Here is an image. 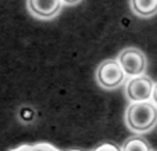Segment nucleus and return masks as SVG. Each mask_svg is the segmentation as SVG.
I'll list each match as a JSON object with an SVG mask.
<instances>
[{
  "label": "nucleus",
  "instance_id": "nucleus-6",
  "mask_svg": "<svg viewBox=\"0 0 157 151\" xmlns=\"http://www.w3.org/2000/svg\"><path fill=\"white\" fill-rule=\"evenodd\" d=\"M130 6L139 17H153L157 13V0H130Z\"/></svg>",
  "mask_w": 157,
  "mask_h": 151
},
{
  "label": "nucleus",
  "instance_id": "nucleus-9",
  "mask_svg": "<svg viewBox=\"0 0 157 151\" xmlns=\"http://www.w3.org/2000/svg\"><path fill=\"white\" fill-rule=\"evenodd\" d=\"M94 151H121V149H119L116 144L105 143V144H101L99 147H97Z\"/></svg>",
  "mask_w": 157,
  "mask_h": 151
},
{
  "label": "nucleus",
  "instance_id": "nucleus-7",
  "mask_svg": "<svg viewBox=\"0 0 157 151\" xmlns=\"http://www.w3.org/2000/svg\"><path fill=\"white\" fill-rule=\"evenodd\" d=\"M121 151H152V149L145 139L134 136L124 141V144L121 146Z\"/></svg>",
  "mask_w": 157,
  "mask_h": 151
},
{
  "label": "nucleus",
  "instance_id": "nucleus-13",
  "mask_svg": "<svg viewBox=\"0 0 157 151\" xmlns=\"http://www.w3.org/2000/svg\"><path fill=\"white\" fill-rule=\"evenodd\" d=\"M152 151H155V150H152Z\"/></svg>",
  "mask_w": 157,
  "mask_h": 151
},
{
  "label": "nucleus",
  "instance_id": "nucleus-10",
  "mask_svg": "<svg viewBox=\"0 0 157 151\" xmlns=\"http://www.w3.org/2000/svg\"><path fill=\"white\" fill-rule=\"evenodd\" d=\"M152 101L155 103L157 105V82L155 83V86H153V93H152Z\"/></svg>",
  "mask_w": 157,
  "mask_h": 151
},
{
  "label": "nucleus",
  "instance_id": "nucleus-5",
  "mask_svg": "<svg viewBox=\"0 0 157 151\" xmlns=\"http://www.w3.org/2000/svg\"><path fill=\"white\" fill-rule=\"evenodd\" d=\"M28 11L39 19H52L61 13L62 0H26Z\"/></svg>",
  "mask_w": 157,
  "mask_h": 151
},
{
  "label": "nucleus",
  "instance_id": "nucleus-3",
  "mask_svg": "<svg viewBox=\"0 0 157 151\" xmlns=\"http://www.w3.org/2000/svg\"><path fill=\"white\" fill-rule=\"evenodd\" d=\"M117 61L128 78L144 75L147 68V58L138 47H125L117 55Z\"/></svg>",
  "mask_w": 157,
  "mask_h": 151
},
{
  "label": "nucleus",
  "instance_id": "nucleus-11",
  "mask_svg": "<svg viewBox=\"0 0 157 151\" xmlns=\"http://www.w3.org/2000/svg\"><path fill=\"white\" fill-rule=\"evenodd\" d=\"M62 2H63V4H66V6H75V4H78L81 0H62Z\"/></svg>",
  "mask_w": 157,
  "mask_h": 151
},
{
  "label": "nucleus",
  "instance_id": "nucleus-4",
  "mask_svg": "<svg viewBox=\"0 0 157 151\" xmlns=\"http://www.w3.org/2000/svg\"><path fill=\"white\" fill-rule=\"evenodd\" d=\"M153 86L155 82L147 75H138L127 80L125 85V96L131 103L134 101H146L152 100Z\"/></svg>",
  "mask_w": 157,
  "mask_h": 151
},
{
  "label": "nucleus",
  "instance_id": "nucleus-8",
  "mask_svg": "<svg viewBox=\"0 0 157 151\" xmlns=\"http://www.w3.org/2000/svg\"><path fill=\"white\" fill-rule=\"evenodd\" d=\"M10 151H62L54 147L50 143H36V144H22V146L13 149Z\"/></svg>",
  "mask_w": 157,
  "mask_h": 151
},
{
  "label": "nucleus",
  "instance_id": "nucleus-2",
  "mask_svg": "<svg viewBox=\"0 0 157 151\" xmlns=\"http://www.w3.org/2000/svg\"><path fill=\"white\" fill-rule=\"evenodd\" d=\"M97 82L99 83L101 88L112 90V89H116L119 86H121L125 82V72L121 68L120 63L117 61V58H109L105 60L98 65L97 68Z\"/></svg>",
  "mask_w": 157,
  "mask_h": 151
},
{
  "label": "nucleus",
  "instance_id": "nucleus-12",
  "mask_svg": "<svg viewBox=\"0 0 157 151\" xmlns=\"http://www.w3.org/2000/svg\"><path fill=\"white\" fill-rule=\"evenodd\" d=\"M71 151H80V150H71Z\"/></svg>",
  "mask_w": 157,
  "mask_h": 151
},
{
  "label": "nucleus",
  "instance_id": "nucleus-1",
  "mask_svg": "<svg viewBox=\"0 0 157 151\" xmlns=\"http://www.w3.org/2000/svg\"><path fill=\"white\" fill-rule=\"evenodd\" d=\"M125 124L135 133L152 130L157 125V105L152 100L131 103L125 111Z\"/></svg>",
  "mask_w": 157,
  "mask_h": 151
}]
</instances>
